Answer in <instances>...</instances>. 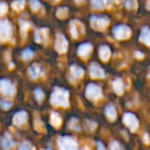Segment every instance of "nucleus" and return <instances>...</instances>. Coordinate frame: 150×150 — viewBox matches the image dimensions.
<instances>
[{
    "label": "nucleus",
    "instance_id": "3",
    "mask_svg": "<svg viewBox=\"0 0 150 150\" xmlns=\"http://www.w3.org/2000/svg\"><path fill=\"white\" fill-rule=\"evenodd\" d=\"M90 23L93 29L98 30V31H102V30H104L107 27V25L109 24V20L106 16H91V18H90Z\"/></svg>",
    "mask_w": 150,
    "mask_h": 150
},
{
    "label": "nucleus",
    "instance_id": "23",
    "mask_svg": "<svg viewBox=\"0 0 150 150\" xmlns=\"http://www.w3.org/2000/svg\"><path fill=\"white\" fill-rule=\"evenodd\" d=\"M91 4L96 9H103L105 7L104 0H91Z\"/></svg>",
    "mask_w": 150,
    "mask_h": 150
},
{
    "label": "nucleus",
    "instance_id": "1",
    "mask_svg": "<svg viewBox=\"0 0 150 150\" xmlns=\"http://www.w3.org/2000/svg\"><path fill=\"white\" fill-rule=\"evenodd\" d=\"M69 91L65 89L56 87L52 92L51 97H50V102L54 106L58 107H67L69 105Z\"/></svg>",
    "mask_w": 150,
    "mask_h": 150
},
{
    "label": "nucleus",
    "instance_id": "20",
    "mask_svg": "<svg viewBox=\"0 0 150 150\" xmlns=\"http://www.w3.org/2000/svg\"><path fill=\"white\" fill-rule=\"evenodd\" d=\"M105 115H106V117H108L109 120H111V122L117 119V109H115V107L111 104L107 105L105 107Z\"/></svg>",
    "mask_w": 150,
    "mask_h": 150
},
{
    "label": "nucleus",
    "instance_id": "42",
    "mask_svg": "<svg viewBox=\"0 0 150 150\" xmlns=\"http://www.w3.org/2000/svg\"><path fill=\"white\" fill-rule=\"evenodd\" d=\"M55 1H58V0H55Z\"/></svg>",
    "mask_w": 150,
    "mask_h": 150
},
{
    "label": "nucleus",
    "instance_id": "15",
    "mask_svg": "<svg viewBox=\"0 0 150 150\" xmlns=\"http://www.w3.org/2000/svg\"><path fill=\"white\" fill-rule=\"evenodd\" d=\"M92 51V45L90 43H84L78 48V54L81 57H87Z\"/></svg>",
    "mask_w": 150,
    "mask_h": 150
},
{
    "label": "nucleus",
    "instance_id": "16",
    "mask_svg": "<svg viewBox=\"0 0 150 150\" xmlns=\"http://www.w3.org/2000/svg\"><path fill=\"white\" fill-rule=\"evenodd\" d=\"M110 54H111V51H110V48H109L108 46L103 45L99 48V56H100V58L103 61L108 60V58L110 57Z\"/></svg>",
    "mask_w": 150,
    "mask_h": 150
},
{
    "label": "nucleus",
    "instance_id": "11",
    "mask_svg": "<svg viewBox=\"0 0 150 150\" xmlns=\"http://www.w3.org/2000/svg\"><path fill=\"white\" fill-rule=\"evenodd\" d=\"M28 120V113L25 110L18 111L16 115L12 117V124L16 127H21L23 125H25Z\"/></svg>",
    "mask_w": 150,
    "mask_h": 150
},
{
    "label": "nucleus",
    "instance_id": "14",
    "mask_svg": "<svg viewBox=\"0 0 150 150\" xmlns=\"http://www.w3.org/2000/svg\"><path fill=\"white\" fill-rule=\"evenodd\" d=\"M1 144H2V148H3V150H10L14 145H16V142L12 140L11 135H10L9 133H5L3 139H2Z\"/></svg>",
    "mask_w": 150,
    "mask_h": 150
},
{
    "label": "nucleus",
    "instance_id": "33",
    "mask_svg": "<svg viewBox=\"0 0 150 150\" xmlns=\"http://www.w3.org/2000/svg\"><path fill=\"white\" fill-rule=\"evenodd\" d=\"M67 8H58V10L56 11V16H58V18H64L65 16H67Z\"/></svg>",
    "mask_w": 150,
    "mask_h": 150
},
{
    "label": "nucleus",
    "instance_id": "25",
    "mask_svg": "<svg viewBox=\"0 0 150 150\" xmlns=\"http://www.w3.org/2000/svg\"><path fill=\"white\" fill-rule=\"evenodd\" d=\"M34 94H35L36 100H37L38 102H42L43 99H44V97H45L44 92L42 91V89H40V88H37V89L35 90V92H34Z\"/></svg>",
    "mask_w": 150,
    "mask_h": 150
},
{
    "label": "nucleus",
    "instance_id": "5",
    "mask_svg": "<svg viewBox=\"0 0 150 150\" xmlns=\"http://www.w3.org/2000/svg\"><path fill=\"white\" fill-rule=\"evenodd\" d=\"M86 97L91 100H96L102 97V89L95 84H89L86 88Z\"/></svg>",
    "mask_w": 150,
    "mask_h": 150
},
{
    "label": "nucleus",
    "instance_id": "12",
    "mask_svg": "<svg viewBox=\"0 0 150 150\" xmlns=\"http://www.w3.org/2000/svg\"><path fill=\"white\" fill-rule=\"evenodd\" d=\"M84 31H85L84 26L79 21H73L71 23V34L74 38H78L81 34L84 33Z\"/></svg>",
    "mask_w": 150,
    "mask_h": 150
},
{
    "label": "nucleus",
    "instance_id": "30",
    "mask_svg": "<svg viewBox=\"0 0 150 150\" xmlns=\"http://www.w3.org/2000/svg\"><path fill=\"white\" fill-rule=\"evenodd\" d=\"M30 6L33 11H37L39 8H41V3L38 0H30Z\"/></svg>",
    "mask_w": 150,
    "mask_h": 150
},
{
    "label": "nucleus",
    "instance_id": "6",
    "mask_svg": "<svg viewBox=\"0 0 150 150\" xmlns=\"http://www.w3.org/2000/svg\"><path fill=\"white\" fill-rule=\"evenodd\" d=\"M122 122L124 124L130 129L132 132H135L137 131L139 127V122H138V119L136 117V115H133L131 112H127L124 115V117H122Z\"/></svg>",
    "mask_w": 150,
    "mask_h": 150
},
{
    "label": "nucleus",
    "instance_id": "35",
    "mask_svg": "<svg viewBox=\"0 0 150 150\" xmlns=\"http://www.w3.org/2000/svg\"><path fill=\"white\" fill-rule=\"evenodd\" d=\"M18 150H34V148H33V146L31 145V143L25 142V143H23V144L21 145Z\"/></svg>",
    "mask_w": 150,
    "mask_h": 150
},
{
    "label": "nucleus",
    "instance_id": "36",
    "mask_svg": "<svg viewBox=\"0 0 150 150\" xmlns=\"http://www.w3.org/2000/svg\"><path fill=\"white\" fill-rule=\"evenodd\" d=\"M6 11H7V5L4 2H0V16H4Z\"/></svg>",
    "mask_w": 150,
    "mask_h": 150
},
{
    "label": "nucleus",
    "instance_id": "40",
    "mask_svg": "<svg viewBox=\"0 0 150 150\" xmlns=\"http://www.w3.org/2000/svg\"><path fill=\"white\" fill-rule=\"evenodd\" d=\"M76 1H77V2H81L82 0H76Z\"/></svg>",
    "mask_w": 150,
    "mask_h": 150
},
{
    "label": "nucleus",
    "instance_id": "26",
    "mask_svg": "<svg viewBox=\"0 0 150 150\" xmlns=\"http://www.w3.org/2000/svg\"><path fill=\"white\" fill-rule=\"evenodd\" d=\"M11 6H12V8L16 10L23 9L25 6V0H16V1L12 2Z\"/></svg>",
    "mask_w": 150,
    "mask_h": 150
},
{
    "label": "nucleus",
    "instance_id": "19",
    "mask_svg": "<svg viewBox=\"0 0 150 150\" xmlns=\"http://www.w3.org/2000/svg\"><path fill=\"white\" fill-rule=\"evenodd\" d=\"M71 75L74 79H81L84 76V69L78 65H71Z\"/></svg>",
    "mask_w": 150,
    "mask_h": 150
},
{
    "label": "nucleus",
    "instance_id": "38",
    "mask_svg": "<svg viewBox=\"0 0 150 150\" xmlns=\"http://www.w3.org/2000/svg\"><path fill=\"white\" fill-rule=\"evenodd\" d=\"M104 1H105V3L109 4V5H111V4L115 3V2H117V0H104Z\"/></svg>",
    "mask_w": 150,
    "mask_h": 150
},
{
    "label": "nucleus",
    "instance_id": "24",
    "mask_svg": "<svg viewBox=\"0 0 150 150\" xmlns=\"http://www.w3.org/2000/svg\"><path fill=\"white\" fill-rule=\"evenodd\" d=\"M69 129H71V130H74V131H80L81 130L80 125H79V120H78L77 119H75V117L69 120Z\"/></svg>",
    "mask_w": 150,
    "mask_h": 150
},
{
    "label": "nucleus",
    "instance_id": "34",
    "mask_svg": "<svg viewBox=\"0 0 150 150\" xmlns=\"http://www.w3.org/2000/svg\"><path fill=\"white\" fill-rule=\"evenodd\" d=\"M109 150H124V148H122V146L119 142L113 141V142H111L110 145H109Z\"/></svg>",
    "mask_w": 150,
    "mask_h": 150
},
{
    "label": "nucleus",
    "instance_id": "37",
    "mask_svg": "<svg viewBox=\"0 0 150 150\" xmlns=\"http://www.w3.org/2000/svg\"><path fill=\"white\" fill-rule=\"evenodd\" d=\"M97 147H98V150H106V149H105V147H104V145H103L101 142L97 143Z\"/></svg>",
    "mask_w": 150,
    "mask_h": 150
},
{
    "label": "nucleus",
    "instance_id": "21",
    "mask_svg": "<svg viewBox=\"0 0 150 150\" xmlns=\"http://www.w3.org/2000/svg\"><path fill=\"white\" fill-rule=\"evenodd\" d=\"M112 87L117 94L122 95V93H124V83H122V81L120 79H117L113 81Z\"/></svg>",
    "mask_w": 150,
    "mask_h": 150
},
{
    "label": "nucleus",
    "instance_id": "27",
    "mask_svg": "<svg viewBox=\"0 0 150 150\" xmlns=\"http://www.w3.org/2000/svg\"><path fill=\"white\" fill-rule=\"evenodd\" d=\"M12 106V102L11 101H8L6 99H1L0 100V107L4 110H7V109L11 108Z\"/></svg>",
    "mask_w": 150,
    "mask_h": 150
},
{
    "label": "nucleus",
    "instance_id": "18",
    "mask_svg": "<svg viewBox=\"0 0 150 150\" xmlns=\"http://www.w3.org/2000/svg\"><path fill=\"white\" fill-rule=\"evenodd\" d=\"M41 73H42L41 69H40L39 65L36 64V63L29 67V75H30V77L33 80L38 79V78L40 77V75H41Z\"/></svg>",
    "mask_w": 150,
    "mask_h": 150
},
{
    "label": "nucleus",
    "instance_id": "4",
    "mask_svg": "<svg viewBox=\"0 0 150 150\" xmlns=\"http://www.w3.org/2000/svg\"><path fill=\"white\" fill-rule=\"evenodd\" d=\"M12 34L11 25L8 21L0 20V41H6L10 39Z\"/></svg>",
    "mask_w": 150,
    "mask_h": 150
},
{
    "label": "nucleus",
    "instance_id": "22",
    "mask_svg": "<svg viewBox=\"0 0 150 150\" xmlns=\"http://www.w3.org/2000/svg\"><path fill=\"white\" fill-rule=\"evenodd\" d=\"M50 124L53 127H55V128H57V127H59L61 125L60 115L57 112H55V111L51 112V115H50Z\"/></svg>",
    "mask_w": 150,
    "mask_h": 150
},
{
    "label": "nucleus",
    "instance_id": "32",
    "mask_svg": "<svg viewBox=\"0 0 150 150\" xmlns=\"http://www.w3.org/2000/svg\"><path fill=\"white\" fill-rule=\"evenodd\" d=\"M125 5L128 9H135L137 8V1L136 0H127Z\"/></svg>",
    "mask_w": 150,
    "mask_h": 150
},
{
    "label": "nucleus",
    "instance_id": "41",
    "mask_svg": "<svg viewBox=\"0 0 150 150\" xmlns=\"http://www.w3.org/2000/svg\"><path fill=\"white\" fill-rule=\"evenodd\" d=\"M149 77H150V67H149Z\"/></svg>",
    "mask_w": 150,
    "mask_h": 150
},
{
    "label": "nucleus",
    "instance_id": "28",
    "mask_svg": "<svg viewBox=\"0 0 150 150\" xmlns=\"http://www.w3.org/2000/svg\"><path fill=\"white\" fill-rule=\"evenodd\" d=\"M34 126H35L36 131H38V132H45V129H44V125H43V122H41V120L36 119L35 120V122H34Z\"/></svg>",
    "mask_w": 150,
    "mask_h": 150
},
{
    "label": "nucleus",
    "instance_id": "8",
    "mask_svg": "<svg viewBox=\"0 0 150 150\" xmlns=\"http://www.w3.org/2000/svg\"><path fill=\"white\" fill-rule=\"evenodd\" d=\"M113 35L117 40L128 39L131 36V29L128 26L120 25V26H117L113 29Z\"/></svg>",
    "mask_w": 150,
    "mask_h": 150
},
{
    "label": "nucleus",
    "instance_id": "17",
    "mask_svg": "<svg viewBox=\"0 0 150 150\" xmlns=\"http://www.w3.org/2000/svg\"><path fill=\"white\" fill-rule=\"evenodd\" d=\"M139 39L144 44L150 46V29L147 28V27H144L142 29V31H141V35Z\"/></svg>",
    "mask_w": 150,
    "mask_h": 150
},
{
    "label": "nucleus",
    "instance_id": "7",
    "mask_svg": "<svg viewBox=\"0 0 150 150\" xmlns=\"http://www.w3.org/2000/svg\"><path fill=\"white\" fill-rule=\"evenodd\" d=\"M16 92V88L12 83L7 79L0 80V93L4 96H12Z\"/></svg>",
    "mask_w": 150,
    "mask_h": 150
},
{
    "label": "nucleus",
    "instance_id": "31",
    "mask_svg": "<svg viewBox=\"0 0 150 150\" xmlns=\"http://www.w3.org/2000/svg\"><path fill=\"white\" fill-rule=\"evenodd\" d=\"M33 56H34V52L32 49H26V50H24V52H23V58H24L25 60L31 59Z\"/></svg>",
    "mask_w": 150,
    "mask_h": 150
},
{
    "label": "nucleus",
    "instance_id": "2",
    "mask_svg": "<svg viewBox=\"0 0 150 150\" xmlns=\"http://www.w3.org/2000/svg\"><path fill=\"white\" fill-rule=\"evenodd\" d=\"M58 148L59 150H80L77 141L69 136H62L58 138Z\"/></svg>",
    "mask_w": 150,
    "mask_h": 150
},
{
    "label": "nucleus",
    "instance_id": "10",
    "mask_svg": "<svg viewBox=\"0 0 150 150\" xmlns=\"http://www.w3.org/2000/svg\"><path fill=\"white\" fill-rule=\"evenodd\" d=\"M89 71H90V76L93 79H102V78L105 77V73L103 71V69L96 62L91 63Z\"/></svg>",
    "mask_w": 150,
    "mask_h": 150
},
{
    "label": "nucleus",
    "instance_id": "13",
    "mask_svg": "<svg viewBox=\"0 0 150 150\" xmlns=\"http://www.w3.org/2000/svg\"><path fill=\"white\" fill-rule=\"evenodd\" d=\"M47 38H48V30L45 28H42L39 29L38 31H36L35 34V40L37 43H45L47 41Z\"/></svg>",
    "mask_w": 150,
    "mask_h": 150
},
{
    "label": "nucleus",
    "instance_id": "9",
    "mask_svg": "<svg viewBox=\"0 0 150 150\" xmlns=\"http://www.w3.org/2000/svg\"><path fill=\"white\" fill-rule=\"evenodd\" d=\"M67 46H69V43H67V40L65 39V37L61 34H58L56 36V40H55V50L58 52V53H64L67 50Z\"/></svg>",
    "mask_w": 150,
    "mask_h": 150
},
{
    "label": "nucleus",
    "instance_id": "39",
    "mask_svg": "<svg viewBox=\"0 0 150 150\" xmlns=\"http://www.w3.org/2000/svg\"><path fill=\"white\" fill-rule=\"evenodd\" d=\"M136 55L139 56V57H143V54L142 53H139V52H136Z\"/></svg>",
    "mask_w": 150,
    "mask_h": 150
},
{
    "label": "nucleus",
    "instance_id": "29",
    "mask_svg": "<svg viewBox=\"0 0 150 150\" xmlns=\"http://www.w3.org/2000/svg\"><path fill=\"white\" fill-rule=\"evenodd\" d=\"M30 28V24L26 21H21V31H22V35H26L27 31Z\"/></svg>",
    "mask_w": 150,
    "mask_h": 150
}]
</instances>
